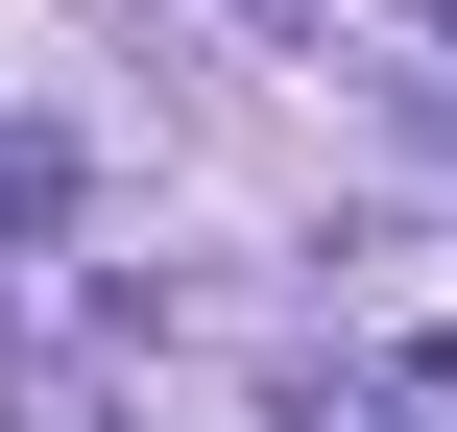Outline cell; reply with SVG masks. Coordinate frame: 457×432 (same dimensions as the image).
Returning a JSON list of instances; mask_svg holds the SVG:
<instances>
[{"label": "cell", "mask_w": 457, "mask_h": 432, "mask_svg": "<svg viewBox=\"0 0 457 432\" xmlns=\"http://www.w3.org/2000/svg\"><path fill=\"white\" fill-rule=\"evenodd\" d=\"M289 432H457V409L410 385V361H313V385H289Z\"/></svg>", "instance_id": "6da1fadb"}, {"label": "cell", "mask_w": 457, "mask_h": 432, "mask_svg": "<svg viewBox=\"0 0 457 432\" xmlns=\"http://www.w3.org/2000/svg\"><path fill=\"white\" fill-rule=\"evenodd\" d=\"M72 216V120H0V240H48Z\"/></svg>", "instance_id": "7a4b0ae2"}, {"label": "cell", "mask_w": 457, "mask_h": 432, "mask_svg": "<svg viewBox=\"0 0 457 432\" xmlns=\"http://www.w3.org/2000/svg\"><path fill=\"white\" fill-rule=\"evenodd\" d=\"M24 432H96V409H24Z\"/></svg>", "instance_id": "3957f363"}]
</instances>
